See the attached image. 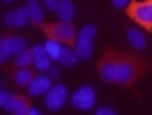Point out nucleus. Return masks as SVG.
<instances>
[{"label": "nucleus", "mask_w": 152, "mask_h": 115, "mask_svg": "<svg viewBox=\"0 0 152 115\" xmlns=\"http://www.w3.org/2000/svg\"><path fill=\"white\" fill-rule=\"evenodd\" d=\"M127 36H128V41H130V44L135 47V49L138 51H142V49H146V44H147V41H146V36H144V33L140 32V28H135V27H132V28H128V32H127Z\"/></svg>", "instance_id": "9b49d317"}, {"label": "nucleus", "mask_w": 152, "mask_h": 115, "mask_svg": "<svg viewBox=\"0 0 152 115\" xmlns=\"http://www.w3.org/2000/svg\"><path fill=\"white\" fill-rule=\"evenodd\" d=\"M14 65H16L18 68H27V66L33 65V52L32 51H24L22 54L16 55Z\"/></svg>", "instance_id": "f3484780"}, {"label": "nucleus", "mask_w": 152, "mask_h": 115, "mask_svg": "<svg viewBox=\"0 0 152 115\" xmlns=\"http://www.w3.org/2000/svg\"><path fill=\"white\" fill-rule=\"evenodd\" d=\"M57 16L60 21L70 22L75 17V5L71 0H60L59 7H57Z\"/></svg>", "instance_id": "f8f14e48"}, {"label": "nucleus", "mask_w": 152, "mask_h": 115, "mask_svg": "<svg viewBox=\"0 0 152 115\" xmlns=\"http://www.w3.org/2000/svg\"><path fill=\"white\" fill-rule=\"evenodd\" d=\"M27 9H28V16H30V22L33 25H40L43 24V19H45V14H43L41 7L38 5L37 0H28L27 2Z\"/></svg>", "instance_id": "ddd939ff"}, {"label": "nucleus", "mask_w": 152, "mask_h": 115, "mask_svg": "<svg viewBox=\"0 0 152 115\" xmlns=\"http://www.w3.org/2000/svg\"><path fill=\"white\" fill-rule=\"evenodd\" d=\"M152 61L132 52L106 47L97 63V71L104 82L117 84L125 88H135L136 80L151 69Z\"/></svg>", "instance_id": "f257e3e1"}, {"label": "nucleus", "mask_w": 152, "mask_h": 115, "mask_svg": "<svg viewBox=\"0 0 152 115\" xmlns=\"http://www.w3.org/2000/svg\"><path fill=\"white\" fill-rule=\"evenodd\" d=\"M5 2H7V3H10V2H14V0H5Z\"/></svg>", "instance_id": "a878e982"}, {"label": "nucleus", "mask_w": 152, "mask_h": 115, "mask_svg": "<svg viewBox=\"0 0 152 115\" xmlns=\"http://www.w3.org/2000/svg\"><path fill=\"white\" fill-rule=\"evenodd\" d=\"M33 79H35V74L27 68H19L16 73L13 74L14 84L19 85V87H28V84H30Z\"/></svg>", "instance_id": "4468645a"}, {"label": "nucleus", "mask_w": 152, "mask_h": 115, "mask_svg": "<svg viewBox=\"0 0 152 115\" xmlns=\"http://www.w3.org/2000/svg\"><path fill=\"white\" fill-rule=\"evenodd\" d=\"M11 99H13V95L10 92H7V90H2V92H0V107L7 111L8 104L11 103Z\"/></svg>", "instance_id": "aec40b11"}, {"label": "nucleus", "mask_w": 152, "mask_h": 115, "mask_svg": "<svg viewBox=\"0 0 152 115\" xmlns=\"http://www.w3.org/2000/svg\"><path fill=\"white\" fill-rule=\"evenodd\" d=\"M11 57V46H10V38H3L0 43V61L5 63Z\"/></svg>", "instance_id": "6ab92c4d"}, {"label": "nucleus", "mask_w": 152, "mask_h": 115, "mask_svg": "<svg viewBox=\"0 0 152 115\" xmlns=\"http://www.w3.org/2000/svg\"><path fill=\"white\" fill-rule=\"evenodd\" d=\"M51 74H52V77H57V76H59V69H57V68H52Z\"/></svg>", "instance_id": "393cba45"}, {"label": "nucleus", "mask_w": 152, "mask_h": 115, "mask_svg": "<svg viewBox=\"0 0 152 115\" xmlns=\"http://www.w3.org/2000/svg\"><path fill=\"white\" fill-rule=\"evenodd\" d=\"M30 107H32V104L28 99H26L24 96H21V95H16V96H13L11 103L8 104L7 111L13 112V114H18V115H28Z\"/></svg>", "instance_id": "9d476101"}, {"label": "nucleus", "mask_w": 152, "mask_h": 115, "mask_svg": "<svg viewBox=\"0 0 152 115\" xmlns=\"http://www.w3.org/2000/svg\"><path fill=\"white\" fill-rule=\"evenodd\" d=\"M78 59H79L78 51H73V49H70V47H62L59 61L64 66H73V65H76V63H78Z\"/></svg>", "instance_id": "2eb2a0df"}, {"label": "nucleus", "mask_w": 152, "mask_h": 115, "mask_svg": "<svg viewBox=\"0 0 152 115\" xmlns=\"http://www.w3.org/2000/svg\"><path fill=\"white\" fill-rule=\"evenodd\" d=\"M46 52L49 54V57L52 60H59L60 59V52H62V44L56 40H48L46 41Z\"/></svg>", "instance_id": "dca6fc26"}, {"label": "nucleus", "mask_w": 152, "mask_h": 115, "mask_svg": "<svg viewBox=\"0 0 152 115\" xmlns=\"http://www.w3.org/2000/svg\"><path fill=\"white\" fill-rule=\"evenodd\" d=\"M28 115H40V111H38V109H35V107H30Z\"/></svg>", "instance_id": "b1692460"}, {"label": "nucleus", "mask_w": 152, "mask_h": 115, "mask_svg": "<svg viewBox=\"0 0 152 115\" xmlns=\"http://www.w3.org/2000/svg\"><path fill=\"white\" fill-rule=\"evenodd\" d=\"M38 27L49 40H56L59 43H64L66 46L76 44V32L70 22L60 21L56 24H40Z\"/></svg>", "instance_id": "f03ea898"}, {"label": "nucleus", "mask_w": 152, "mask_h": 115, "mask_svg": "<svg viewBox=\"0 0 152 115\" xmlns=\"http://www.w3.org/2000/svg\"><path fill=\"white\" fill-rule=\"evenodd\" d=\"M127 14L135 24L152 32V0H133L127 7Z\"/></svg>", "instance_id": "7ed1b4c3"}, {"label": "nucleus", "mask_w": 152, "mask_h": 115, "mask_svg": "<svg viewBox=\"0 0 152 115\" xmlns=\"http://www.w3.org/2000/svg\"><path fill=\"white\" fill-rule=\"evenodd\" d=\"M97 35V27L94 24H87L81 28V32L78 33V38H76V51L79 54V59L87 60L90 55H92L94 51V38Z\"/></svg>", "instance_id": "20e7f679"}, {"label": "nucleus", "mask_w": 152, "mask_h": 115, "mask_svg": "<svg viewBox=\"0 0 152 115\" xmlns=\"http://www.w3.org/2000/svg\"><path fill=\"white\" fill-rule=\"evenodd\" d=\"M71 103L79 111H90L95 106V103H97L95 90L92 87H89V85H84V87L78 88L75 92V95L71 96Z\"/></svg>", "instance_id": "39448f33"}, {"label": "nucleus", "mask_w": 152, "mask_h": 115, "mask_svg": "<svg viewBox=\"0 0 152 115\" xmlns=\"http://www.w3.org/2000/svg\"><path fill=\"white\" fill-rule=\"evenodd\" d=\"M127 3H128V0H113L114 8H117V9H121V8H124V7H127Z\"/></svg>", "instance_id": "5701e85b"}, {"label": "nucleus", "mask_w": 152, "mask_h": 115, "mask_svg": "<svg viewBox=\"0 0 152 115\" xmlns=\"http://www.w3.org/2000/svg\"><path fill=\"white\" fill-rule=\"evenodd\" d=\"M33 65H35V68L38 71H48L51 69V57L49 54L46 52V47L41 46V44H37L33 46Z\"/></svg>", "instance_id": "6e6552de"}, {"label": "nucleus", "mask_w": 152, "mask_h": 115, "mask_svg": "<svg viewBox=\"0 0 152 115\" xmlns=\"http://www.w3.org/2000/svg\"><path fill=\"white\" fill-rule=\"evenodd\" d=\"M97 115H116V111H113L109 107H100L97 109Z\"/></svg>", "instance_id": "4be33fe9"}, {"label": "nucleus", "mask_w": 152, "mask_h": 115, "mask_svg": "<svg viewBox=\"0 0 152 115\" xmlns=\"http://www.w3.org/2000/svg\"><path fill=\"white\" fill-rule=\"evenodd\" d=\"M5 24L8 27H24L30 22V16H28L27 7H19L16 11H10L5 14L3 17Z\"/></svg>", "instance_id": "0eeeda50"}, {"label": "nucleus", "mask_w": 152, "mask_h": 115, "mask_svg": "<svg viewBox=\"0 0 152 115\" xmlns=\"http://www.w3.org/2000/svg\"><path fill=\"white\" fill-rule=\"evenodd\" d=\"M52 87L51 79L48 76H38L28 84V95L32 96H41V95L48 93V90Z\"/></svg>", "instance_id": "1a4fd4ad"}, {"label": "nucleus", "mask_w": 152, "mask_h": 115, "mask_svg": "<svg viewBox=\"0 0 152 115\" xmlns=\"http://www.w3.org/2000/svg\"><path fill=\"white\" fill-rule=\"evenodd\" d=\"M66 98H68V90H66V87L57 84V85H52L48 90L46 98H45V104L49 111H59L66 103Z\"/></svg>", "instance_id": "423d86ee"}, {"label": "nucleus", "mask_w": 152, "mask_h": 115, "mask_svg": "<svg viewBox=\"0 0 152 115\" xmlns=\"http://www.w3.org/2000/svg\"><path fill=\"white\" fill-rule=\"evenodd\" d=\"M10 46H11V55H19L26 51L27 43L21 36H10Z\"/></svg>", "instance_id": "a211bd4d"}, {"label": "nucleus", "mask_w": 152, "mask_h": 115, "mask_svg": "<svg viewBox=\"0 0 152 115\" xmlns=\"http://www.w3.org/2000/svg\"><path fill=\"white\" fill-rule=\"evenodd\" d=\"M41 2H45L48 9H51V11H57V7H59L60 0H41Z\"/></svg>", "instance_id": "412c9836"}]
</instances>
